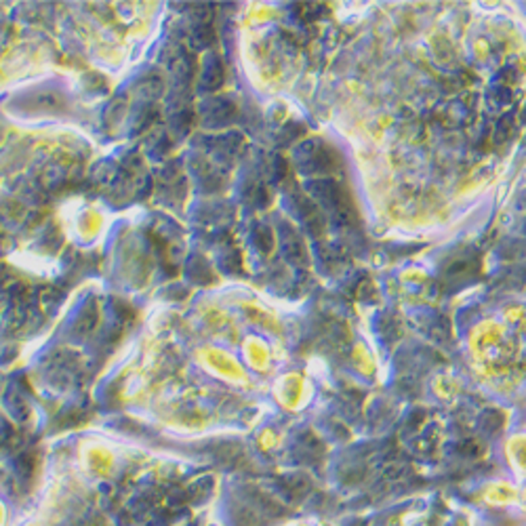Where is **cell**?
<instances>
[{
    "label": "cell",
    "instance_id": "obj_1",
    "mask_svg": "<svg viewBox=\"0 0 526 526\" xmlns=\"http://www.w3.org/2000/svg\"><path fill=\"white\" fill-rule=\"evenodd\" d=\"M297 161L306 173H327L335 167V154L320 141H308L299 147Z\"/></svg>",
    "mask_w": 526,
    "mask_h": 526
},
{
    "label": "cell",
    "instance_id": "obj_2",
    "mask_svg": "<svg viewBox=\"0 0 526 526\" xmlns=\"http://www.w3.org/2000/svg\"><path fill=\"white\" fill-rule=\"evenodd\" d=\"M282 249H284V255L290 259V261H304L306 259V253H304V243L299 240V236L284 228V234H282Z\"/></svg>",
    "mask_w": 526,
    "mask_h": 526
},
{
    "label": "cell",
    "instance_id": "obj_3",
    "mask_svg": "<svg viewBox=\"0 0 526 526\" xmlns=\"http://www.w3.org/2000/svg\"><path fill=\"white\" fill-rule=\"evenodd\" d=\"M503 425V417L497 411H484L478 419V427L484 434H495Z\"/></svg>",
    "mask_w": 526,
    "mask_h": 526
},
{
    "label": "cell",
    "instance_id": "obj_4",
    "mask_svg": "<svg viewBox=\"0 0 526 526\" xmlns=\"http://www.w3.org/2000/svg\"><path fill=\"white\" fill-rule=\"evenodd\" d=\"M221 79H223V72H221V65H219V61L217 59H213V63L206 67V72H204V81H206V87L208 89H215V87H219L221 85Z\"/></svg>",
    "mask_w": 526,
    "mask_h": 526
},
{
    "label": "cell",
    "instance_id": "obj_5",
    "mask_svg": "<svg viewBox=\"0 0 526 526\" xmlns=\"http://www.w3.org/2000/svg\"><path fill=\"white\" fill-rule=\"evenodd\" d=\"M272 243H274V238H272V232L268 228H257L255 230V245L261 249V253H270Z\"/></svg>",
    "mask_w": 526,
    "mask_h": 526
},
{
    "label": "cell",
    "instance_id": "obj_6",
    "mask_svg": "<svg viewBox=\"0 0 526 526\" xmlns=\"http://www.w3.org/2000/svg\"><path fill=\"white\" fill-rule=\"evenodd\" d=\"M509 129H511V120L509 116H503L499 122H497V129H495V141L497 143H503L509 135Z\"/></svg>",
    "mask_w": 526,
    "mask_h": 526
},
{
    "label": "cell",
    "instance_id": "obj_7",
    "mask_svg": "<svg viewBox=\"0 0 526 526\" xmlns=\"http://www.w3.org/2000/svg\"><path fill=\"white\" fill-rule=\"evenodd\" d=\"M522 234L526 236V217H524V221H522Z\"/></svg>",
    "mask_w": 526,
    "mask_h": 526
},
{
    "label": "cell",
    "instance_id": "obj_8",
    "mask_svg": "<svg viewBox=\"0 0 526 526\" xmlns=\"http://www.w3.org/2000/svg\"><path fill=\"white\" fill-rule=\"evenodd\" d=\"M522 198H526V188H524V192H522ZM524 204H526V200H524Z\"/></svg>",
    "mask_w": 526,
    "mask_h": 526
}]
</instances>
